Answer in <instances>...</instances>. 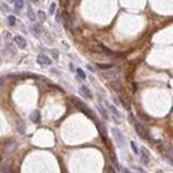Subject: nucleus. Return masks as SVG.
Masks as SVG:
<instances>
[{
	"label": "nucleus",
	"mask_w": 173,
	"mask_h": 173,
	"mask_svg": "<svg viewBox=\"0 0 173 173\" xmlns=\"http://www.w3.org/2000/svg\"><path fill=\"white\" fill-rule=\"evenodd\" d=\"M131 148H132V150H133V153L135 154H140V150H138V148H137V145H136L135 141H131Z\"/></svg>",
	"instance_id": "obj_27"
},
{
	"label": "nucleus",
	"mask_w": 173,
	"mask_h": 173,
	"mask_svg": "<svg viewBox=\"0 0 173 173\" xmlns=\"http://www.w3.org/2000/svg\"><path fill=\"white\" fill-rule=\"evenodd\" d=\"M76 73H77V79H80V80H85L87 79V75H85V72L81 68H77Z\"/></svg>",
	"instance_id": "obj_21"
},
{
	"label": "nucleus",
	"mask_w": 173,
	"mask_h": 173,
	"mask_svg": "<svg viewBox=\"0 0 173 173\" xmlns=\"http://www.w3.org/2000/svg\"><path fill=\"white\" fill-rule=\"evenodd\" d=\"M96 67L99 69H101V71H108V69H111V68H113V64H104V63H97L96 64Z\"/></svg>",
	"instance_id": "obj_17"
},
{
	"label": "nucleus",
	"mask_w": 173,
	"mask_h": 173,
	"mask_svg": "<svg viewBox=\"0 0 173 173\" xmlns=\"http://www.w3.org/2000/svg\"><path fill=\"white\" fill-rule=\"evenodd\" d=\"M157 173H162V172H161V170H158V172H157Z\"/></svg>",
	"instance_id": "obj_38"
},
{
	"label": "nucleus",
	"mask_w": 173,
	"mask_h": 173,
	"mask_svg": "<svg viewBox=\"0 0 173 173\" xmlns=\"http://www.w3.org/2000/svg\"><path fill=\"white\" fill-rule=\"evenodd\" d=\"M7 21H8V24H9L11 27H15L16 23H17V19H16L13 15H8L7 16Z\"/></svg>",
	"instance_id": "obj_19"
},
{
	"label": "nucleus",
	"mask_w": 173,
	"mask_h": 173,
	"mask_svg": "<svg viewBox=\"0 0 173 173\" xmlns=\"http://www.w3.org/2000/svg\"><path fill=\"white\" fill-rule=\"evenodd\" d=\"M36 61H37L39 65H41V67H49V65H52V59H51L49 56H47L45 53L37 55Z\"/></svg>",
	"instance_id": "obj_5"
},
{
	"label": "nucleus",
	"mask_w": 173,
	"mask_h": 173,
	"mask_svg": "<svg viewBox=\"0 0 173 173\" xmlns=\"http://www.w3.org/2000/svg\"><path fill=\"white\" fill-rule=\"evenodd\" d=\"M129 120H131V123L133 124V127H135L136 132H137V135L140 136V137H141V138H148V137H149L148 132H146V128L144 127L141 123H138L137 120H136L132 115H129Z\"/></svg>",
	"instance_id": "obj_2"
},
{
	"label": "nucleus",
	"mask_w": 173,
	"mask_h": 173,
	"mask_svg": "<svg viewBox=\"0 0 173 173\" xmlns=\"http://www.w3.org/2000/svg\"><path fill=\"white\" fill-rule=\"evenodd\" d=\"M64 25H65L67 29H71V28L73 27V23H72V17H71V15L69 13H64Z\"/></svg>",
	"instance_id": "obj_14"
},
{
	"label": "nucleus",
	"mask_w": 173,
	"mask_h": 173,
	"mask_svg": "<svg viewBox=\"0 0 173 173\" xmlns=\"http://www.w3.org/2000/svg\"><path fill=\"white\" fill-rule=\"evenodd\" d=\"M105 104H107L108 111H109L112 115H113V117H115L116 120H120V119H121V113L117 111V108H116L115 105H112V104H109V103H105Z\"/></svg>",
	"instance_id": "obj_10"
},
{
	"label": "nucleus",
	"mask_w": 173,
	"mask_h": 173,
	"mask_svg": "<svg viewBox=\"0 0 173 173\" xmlns=\"http://www.w3.org/2000/svg\"><path fill=\"white\" fill-rule=\"evenodd\" d=\"M31 32H32V35H33L36 39H40L41 37V33H43V29H41V25L40 24H37V23H33L31 25Z\"/></svg>",
	"instance_id": "obj_8"
},
{
	"label": "nucleus",
	"mask_w": 173,
	"mask_h": 173,
	"mask_svg": "<svg viewBox=\"0 0 173 173\" xmlns=\"http://www.w3.org/2000/svg\"><path fill=\"white\" fill-rule=\"evenodd\" d=\"M16 128H17L19 133H21V135H24V133H25V124H24L23 121H17V124H16Z\"/></svg>",
	"instance_id": "obj_18"
},
{
	"label": "nucleus",
	"mask_w": 173,
	"mask_h": 173,
	"mask_svg": "<svg viewBox=\"0 0 173 173\" xmlns=\"http://www.w3.org/2000/svg\"><path fill=\"white\" fill-rule=\"evenodd\" d=\"M0 63H1V56H0Z\"/></svg>",
	"instance_id": "obj_39"
},
{
	"label": "nucleus",
	"mask_w": 173,
	"mask_h": 173,
	"mask_svg": "<svg viewBox=\"0 0 173 173\" xmlns=\"http://www.w3.org/2000/svg\"><path fill=\"white\" fill-rule=\"evenodd\" d=\"M105 79H108V80H111V81H116V80H119V77H120V72H119V69H115V68H111V69H108V71H105V72L101 73Z\"/></svg>",
	"instance_id": "obj_4"
},
{
	"label": "nucleus",
	"mask_w": 173,
	"mask_h": 173,
	"mask_svg": "<svg viewBox=\"0 0 173 173\" xmlns=\"http://www.w3.org/2000/svg\"><path fill=\"white\" fill-rule=\"evenodd\" d=\"M31 121L35 124H40L41 123V115H40V111H33L31 113Z\"/></svg>",
	"instance_id": "obj_11"
},
{
	"label": "nucleus",
	"mask_w": 173,
	"mask_h": 173,
	"mask_svg": "<svg viewBox=\"0 0 173 173\" xmlns=\"http://www.w3.org/2000/svg\"><path fill=\"white\" fill-rule=\"evenodd\" d=\"M51 55L53 56L55 60H57V59H59V52L56 49H51Z\"/></svg>",
	"instance_id": "obj_32"
},
{
	"label": "nucleus",
	"mask_w": 173,
	"mask_h": 173,
	"mask_svg": "<svg viewBox=\"0 0 173 173\" xmlns=\"http://www.w3.org/2000/svg\"><path fill=\"white\" fill-rule=\"evenodd\" d=\"M87 68H88L89 71H92V72H95V69H93V67H92V65H88V67H87Z\"/></svg>",
	"instance_id": "obj_35"
},
{
	"label": "nucleus",
	"mask_w": 173,
	"mask_h": 173,
	"mask_svg": "<svg viewBox=\"0 0 173 173\" xmlns=\"http://www.w3.org/2000/svg\"><path fill=\"white\" fill-rule=\"evenodd\" d=\"M27 16H28V19L31 20L32 23H35L36 19H37V15H36V12L33 11V8H32L31 5H28V7H27Z\"/></svg>",
	"instance_id": "obj_12"
},
{
	"label": "nucleus",
	"mask_w": 173,
	"mask_h": 173,
	"mask_svg": "<svg viewBox=\"0 0 173 173\" xmlns=\"http://www.w3.org/2000/svg\"><path fill=\"white\" fill-rule=\"evenodd\" d=\"M121 173H131V170L128 168H121Z\"/></svg>",
	"instance_id": "obj_33"
},
{
	"label": "nucleus",
	"mask_w": 173,
	"mask_h": 173,
	"mask_svg": "<svg viewBox=\"0 0 173 173\" xmlns=\"http://www.w3.org/2000/svg\"><path fill=\"white\" fill-rule=\"evenodd\" d=\"M55 19H56V23H61V20H63L61 12H56L55 13Z\"/></svg>",
	"instance_id": "obj_30"
},
{
	"label": "nucleus",
	"mask_w": 173,
	"mask_h": 173,
	"mask_svg": "<svg viewBox=\"0 0 173 173\" xmlns=\"http://www.w3.org/2000/svg\"><path fill=\"white\" fill-rule=\"evenodd\" d=\"M96 124H97V128H99V131H100L101 136H103V137H105V136H107V129H105V127L103 125V123H99V121L96 120Z\"/></svg>",
	"instance_id": "obj_20"
},
{
	"label": "nucleus",
	"mask_w": 173,
	"mask_h": 173,
	"mask_svg": "<svg viewBox=\"0 0 173 173\" xmlns=\"http://www.w3.org/2000/svg\"><path fill=\"white\" fill-rule=\"evenodd\" d=\"M97 109H99V112H100V115L104 117V120H109V115H108V111L103 107V105H100V104H99V105H97Z\"/></svg>",
	"instance_id": "obj_15"
},
{
	"label": "nucleus",
	"mask_w": 173,
	"mask_h": 173,
	"mask_svg": "<svg viewBox=\"0 0 173 173\" xmlns=\"http://www.w3.org/2000/svg\"><path fill=\"white\" fill-rule=\"evenodd\" d=\"M24 0H13V8H15V11H20V9H23L24 8Z\"/></svg>",
	"instance_id": "obj_16"
},
{
	"label": "nucleus",
	"mask_w": 173,
	"mask_h": 173,
	"mask_svg": "<svg viewBox=\"0 0 173 173\" xmlns=\"http://www.w3.org/2000/svg\"><path fill=\"white\" fill-rule=\"evenodd\" d=\"M0 9L3 12H5V13H9V7H8V4H5V3H0Z\"/></svg>",
	"instance_id": "obj_26"
},
{
	"label": "nucleus",
	"mask_w": 173,
	"mask_h": 173,
	"mask_svg": "<svg viewBox=\"0 0 173 173\" xmlns=\"http://www.w3.org/2000/svg\"><path fill=\"white\" fill-rule=\"evenodd\" d=\"M13 43H15L16 45H17V48H20V49H24L27 47V40L21 35H15L13 36Z\"/></svg>",
	"instance_id": "obj_7"
},
{
	"label": "nucleus",
	"mask_w": 173,
	"mask_h": 173,
	"mask_svg": "<svg viewBox=\"0 0 173 173\" xmlns=\"http://www.w3.org/2000/svg\"><path fill=\"white\" fill-rule=\"evenodd\" d=\"M31 1H32V3H37L39 0H31Z\"/></svg>",
	"instance_id": "obj_37"
},
{
	"label": "nucleus",
	"mask_w": 173,
	"mask_h": 173,
	"mask_svg": "<svg viewBox=\"0 0 173 173\" xmlns=\"http://www.w3.org/2000/svg\"><path fill=\"white\" fill-rule=\"evenodd\" d=\"M166 156H168V158H169L170 161L173 162V146H170L169 149H168V152H166Z\"/></svg>",
	"instance_id": "obj_29"
},
{
	"label": "nucleus",
	"mask_w": 173,
	"mask_h": 173,
	"mask_svg": "<svg viewBox=\"0 0 173 173\" xmlns=\"http://www.w3.org/2000/svg\"><path fill=\"white\" fill-rule=\"evenodd\" d=\"M5 1H8V3H12V4H13V0H5Z\"/></svg>",
	"instance_id": "obj_36"
},
{
	"label": "nucleus",
	"mask_w": 173,
	"mask_h": 173,
	"mask_svg": "<svg viewBox=\"0 0 173 173\" xmlns=\"http://www.w3.org/2000/svg\"><path fill=\"white\" fill-rule=\"evenodd\" d=\"M37 19L40 20V21H45L47 19V15L44 11H37Z\"/></svg>",
	"instance_id": "obj_24"
},
{
	"label": "nucleus",
	"mask_w": 173,
	"mask_h": 173,
	"mask_svg": "<svg viewBox=\"0 0 173 173\" xmlns=\"http://www.w3.org/2000/svg\"><path fill=\"white\" fill-rule=\"evenodd\" d=\"M104 173H116V172H115V169H113L112 166L107 165L105 168H104Z\"/></svg>",
	"instance_id": "obj_31"
},
{
	"label": "nucleus",
	"mask_w": 173,
	"mask_h": 173,
	"mask_svg": "<svg viewBox=\"0 0 173 173\" xmlns=\"http://www.w3.org/2000/svg\"><path fill=\"white\" fill-rule=\"evenodd\" d=\"M56 5H57L56 3H52L49 5V9H48V13H49V15H55V13H56Z\"/></svg>",
	"instance_id": "obj_25"
},
{
	"label": "nucleus",
	"mask_w": 173,
	"mask_h": 173,
	"mask_svg": "<svg viewBox=\"0 0 173 173\" xmlns=\"http://www.w3.org/2000/svg\"><path fill=\"white\" fill-rule=\"evenodd\" d=\"M111 160H112V162H113V165H115L116 169H120V170H121V168H120V164H119V161H117V157H116L115 153L111 154Z\"/></svg>",
	"instance_id": "obj_23"
},
{
	"label": "nucleus",
	"mask_w": 173,
	"mask_h": 173,
	"mask_svg": "<svg viewBox=\"0 0 173 173\" xmlns=\"http://www.w3.org/2000/svg\"><path fill=\"white\" fill-rule=\"evenodd\" d=\"M0 161H1V156H0Z\"/></svg>",
	"instance_id": "obj_40"
},
{
	"label": "nucleus",
	"mask_w": 173,
	"mask_h": 173,
	"mask_svg": "<svg viewBox=\"0 0 173 173\" xmlns=\"http://www.w3.org/2000/svg\"><path fill=\"white\" fill-rule=\"evenodd\" d=\"M69 68H71V71H76V69H75V67H73V64H72V63L69 64Z\"/></svg>",
	"instance_id": "obj_34"
},
{
	"label": "nucleus",
	"mask_w": 173,
	"mask_h": 173,
	"mask_svg": "<svg viewBox=\"0 0 173 173\" xmlns=\"http://www.w3.org/2000/svg\"><path fill=\"white\" fill-rule=\"evenodd\" d=\"M4 41H5V44H9V43H11V40L12 41H13V36H12L11 33H9V32H4Z\"/></svg>",
	"instance_id": "obj_22"
},
{
	"label": "nucleus",
	"mask_w": 173,
	"mask_h": 173,
	"mask_svg": "<svg viewBox=\"0 0 173 173\" xmlns=\"http://www.w3.org/2000/svg\"><path fill=\"white\" fill-rule=\"evenodd\" d=\"M112 135L115 137V141L117 142V145H119L120 148H123L124 144H125V138H124L123 132L120 131L119 128H112Z\"/></svg>",
	"instance_id": "obj_3"
},
{
	"label": "nucleus",
	"mask_w": 173,
	"mask_h": 173,
	"mask_svg": "<svg viewBox=\"0 0 173 173\" xmlns=\"http://www.w3.org/2000/svg\"><path fill=\"white\" fill-rule=\"evenodd\" d=\"M1 173H11V166L8 165V164L1 165Z\"/></svg>",
	"instance_id": "obj_28"
},
{
	"label": "nucleus",
	"mask_w": 173,
	"mask_h": 173,
	"mask_svg": "<svg viewBox=\"0 0 173 173\" xmlns=\"http://www.w3.org/2000/svg\"><path fill=\"white\" fill-rule=\"evenodd\" d=\"M95 49H96L97 52H101V53H104V55H108V56H119L120 55V53H117V52H115V51L107 48V47L103 45V44H97V45L95 47Z\"/></svg>",
	"instance_id": "obj_6"
},
{
	"label": "nucleus",
	"mask_w": 173,
	"mask_h": 173,
	"mask_svg": "<svg viewBox=\"0 0 173 173\" xmlns=\"http://www.w3.org/2000/svg\"><path fill=\"white\" fill-rule=\"evenodd\" d=\"M80 93L83 95V97L88 99V100H92V99H93L92 92H91V89H89L87 85H81V87H80Z\"/></svg>",
	"instance_id": "obj_9"
},
{
	"label": "nucleus",
	"mask_w": 173,
	"mask_h": 173,
	"mask_svg": "<svg viewBox=\"0 0 173 173\" xmlns=\"http://www.w3.org/2000/svg\"><path fill=\"white\" fill-rule=\"evenodd\" d=\"M140 156H141V162L142 164H148L149 162V152L145 148H141L140 150Z\"/></svg>",
	"instance_id": "obj_13"
},
{
	"label": "nucleus",
	"mask_w": 173,
	"mask_h": 173,
	"mask_svg": "<svg viewBox=\"0 0 173 173\" xmlns=\"http://www.w3.org/2000/svg\"><path fill=\"white\" fill-rule=\"evenodd\" d=\"M71 100L75 103V107L79 108V111H81L83 113H85V115L88 116V117H91V119H93L95 121H96V117H95V113L92 112V109H89L87 105H85V103H83L81 100H79V99H76V97H72Z\"/></svg>",
	"instance_id": "obj_1"
}]
</instances>
